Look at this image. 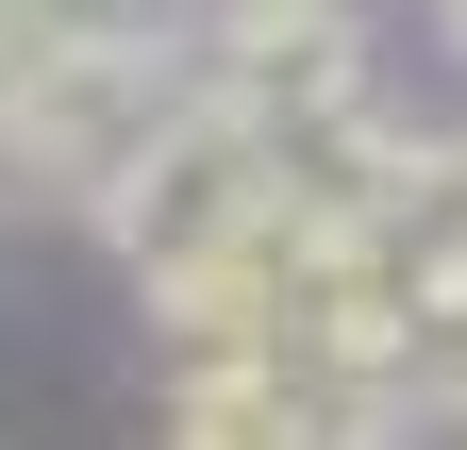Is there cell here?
<instances>
[{"label":"cell","instance_id":"3957f363","mask_svg":"<svg viewBox=\"0 0 467 450\" xmlns=\"http://www.w3.org/2000/svg\"><path fill=\"white\" fill-rule=\"evenodd\" d=\"M434 217L467 234V134H434Z\"/></svg>","mask_w":467,"mask_h":450},{"label":"cell","instance_id":"6da1fadb","mask_svg":"<svg viewBox=\"0 0 467 450\" xmlns=\"http://www.w3.org/2000/svg\"><path fill=\"white\" fill-rule=\"evenodd\" d=\"M251 200H267V134L234 118L217 84H184V100H167L134 150L100 167V200H84V217H100V251L134 267V284H167V267H201V251H217Z\"/></svg>","mask_w":467,"mask_h":450},{"label":"cell","instance_id":"7a4b0ae2","mask_svg":"<svg viewBox=\"0 0 467 450\" xmlns=\"http://www.w3.org/2000/svg\"><path fill=\"white\" fill-rule=\"evenodd\" d=\"M167 434L184 450H284V434H350V401L301 351H267V333H201V351L167 367Z\"/></svg>","mask_w":467,"mask_h":450},{"label":"cell","instance_id":"277c9868","mask_svg":"<svg viewBox=\"0 0 467 450\" xmlns=\"http://www.w3.org/2000/svg\"><path fill=\"white\" fill-rule=\"evenodd\" d=\"M434 34H451V50H467V0H434Z\"/></svg>","mask_w":467,"mask_h":450}]
</instances>
